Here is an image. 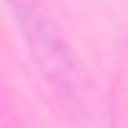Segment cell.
I'll list each match as a JSON object with an SVG mask.
<instances>
[{
  "label": "cell",
  "instance_id": "obj_1",
  "mask_svg": "<svg viewBox=\"0 0 128 128\" xmlns=\"http://www.w3.org/2000/svg\"><path fill=\"white\" fill-rule=\"evenodd\" d=\"M5 3L25 45L30 48L35 66L40 68L55 96L63 100L66 110L78 120V126L113 128L110 106L103 88L78 58L73 45L66 40L43 0H5Z\"/></svg>",
  "mask_w": 128,
  "mask_h": 128
}]
</instances>
